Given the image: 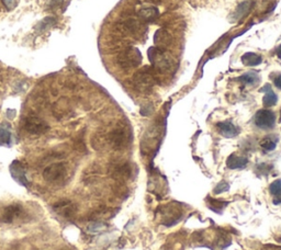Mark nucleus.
I'll use <instances>...</instances> for the list:
<instances>
[{
    "label": "nucleus",
    "mask_w": 281,
    "mask_h": 250,
    "mask_svg": "<svg viewBox=\"0 0 281 250\" xmlns=\"http://www.w3.org/2000/svg\"><path fill=\"white\" fill-rule=\"evenodd\" d=\"M163 224L166 226H173L181 220L182 211L180 207H175L173 204H169L163 209Z\"/></svg>",
    "instance_id": "9"
},
{
    "label": "nucleus",
    "mask_w": 281,
    "mask_h": 250,
    "mask_svg": "<svg viewBox=\"0 0 281 250\" xmlns=\"http://www.w3.org/2000/svg\"><path fill=\"white\" fill-rule=\"evenodd\" d=\"M229 189H230V185L227 184V182L222 181L216 188H214V194H221L223 193V192L229 191Z\"/></svg>",
    "instance_id": "25"
},
{
    "label": "nucleus",
    "mask_w": 281,
    "mask_h": 250,
    "mask_svg": "<svg viewBox=\"0 0 281 250\" xmlns=\"http://www.w3.org/2000/svg\"><path fill=\"white\" fill-rule=\"evenodd\" d=\"M239 80L245 84H251V86H255V84L259 82V76H258L256 73H247L243 76H240Z\"/></svg>",
    "instance_id": "21"
},
{
    "label": "nucleus",
    "mask_w": 281,
    "mask_h": 250,
    "mask_svg": "<svg viewBox=\"0 0 281 250\" xmlns=\"http://www.w3.org/2000/svg\"><path fill=\"white\" fill-rule=\"evenodd\" d=\"M22 214H23V208L20 204H10L4 208L0 221L6 223V224H11V223L18 220Z\"/></svg>",
    "instance_id": "10"
},
{
    "label": "nucleus",
    "mask_w": 281,
    "mask_h": 250,
    "mask_svg": "<svg viewBox=\"0 0 281 250\" xmlns=\"http://www.w3.org/2000/svg\"><path fill=\"white\" fill-rule=\"evenodd\" d=\"M143 60L142 53L136 47H127L121 51L117 56V64L122 69L137 68L141 65Z\"/></svg>",
    "instance_id": "1"
},
{
    "label": "nucleus",
    "mask_w": 281,
    "mask_h": 250,
    "mask_svg": "<svg viewBox=\"0 0 281 250\" xmlns=\"http://www.w3.org/2000/svg\"><path fill=\"white\" fill-rule=\"evenodd\" d=\"M137 16H139V18L142 21L151 22V21H155L156 19H158L159 11L157 8L153 7V6L144 7V8H141L140 10L137 11Z\"/></svg>",
    "instance_id": "13"
},
{
    "label": "nucleus",
    "mask_w": 281,
    "mask_h": 250,
    "mask_svg": "<svg viewBox=\"0 0 281 250\" xmlns=\"http://www.w3.org/2000/svg\"><path fill=\"white\" fill-rule=\"evenodd\" d=\"M254 6H255V2L251 1V0H246V1L240 2L238 6V8H236V10L234 11L233 20L238 21V20L243 19V18L246 17L248 13L252 11Z\"/></svg>",
    "instance_id": "15"
},
{
    "label": "nucleus",
    "mask_w": 281,
    "mask_h": 250,
    "mask_svg": "<svg viewBox=\"0 0 281 250\" xmlns=\"http://www.w3.org/2000/svg\"><path fill=\"white\" fill-rule=\"evenodd\" d=\"M278 143V137H275L274 135L265 137L264 140L260 142V147L266 151H271L276 148Z\"/></svg>",
    "instance_id": "20"
},
{
    "label": "nucleus",
    "mask_w": 281,
    "mask_h": 250,
    "mask_svg": "<svg viewBox=\"0 0 281 250\" xmlns=\"http://www.w3.org/2000/svg\"><path fill=\"white\" fill-rule=\"evenodd\" d=\"M269 192L273 194L274 198V204L278 205L281 204V180H276L269 186Z\"/></svg>",
    "instance_id": "19"
},
{
    "label": "nucleus",
    "mask_w": 281,
    "mask_h": 250,
    "mask_svg": "<svg viewBox=\"0 0 281 250\" xmlns=\"http://www.w3.org/2000/svg\"><path fill=\"white\" fill-rule=\"evenodd\" d=\"M147 56L151 61V65L157 70L167 71L172 67V60L164 50H160L158 47H151L147 52Z\"/></svg>",
    "instance_id": "4"
},
{
    "label": "nucleus",
    "mask_w": 281,
    "mask_h": 250,
    "mask_svg": "<svg viewBox=\"0 0 281 250\" xmlns=\"http://www.w3.org/2000/svg\"><path fill=\"white\" fill-rule=\"evenodd\" d=\"M255 124L261 129H271L276 124V115L273 111L262 109L257 111L255 115Z\"/></svg>",
    "instance_id": "7"
},
{
    "label": "nucleus",
    "mask_w": 281,
    "mask_h": 250,
    "mask_svg": "<svg viewBox=\"0 0 281 250\" xmlns=\"http://www.w3.org/2000/svg\"><path fill=\"white\" fill-rule=\"evenodd\" d=\"M62 3H63V0H50V1H48V7L55 9L57 7H60Z\"/></svg>",
    "instance_id": "26"
},
{
    "label": "nucleus",
    "mask_w": 281,
    "mask_h": 250,
    "mask_svg": "<svg viewBox=\"0 0 281 250\" xmlns=\"http://www.w3.org/2000/svg\"><path fill=\"white\" fill-rule=\"evenodd\" d=\"M23 128L31 135H42L50 129V125L39 117H26L23 120Z\"/></svg>",
    "instance_id": "6"
},
{
    "label": "nucleus",
    "mask_w": 281,
    "mask_h": 250,
    "mask_svg": "<svg viewBox=\"0 0 281 250\" xmlns=\"http://www.w3.org/2000/svg\"><path fill=\"white\" fill-rule=\"evenodd\" d=\"M248 159L244 156L232 154L226 160V166L230 169H242L247 166Z\"/></svg>",
    "instance_id": "16"
},
{
    "label": "nucleus",
    "mask_w": 281,
    "mask_h": 250,
    "mask_svg": "<svg viewBox=\"0 0 281 250\" xmlns=\"http://www.w3.org/2000/svg\"><path fill=\"white\" fill-rule=\"evenodd\" d=\"M260 91L265 92V96L262 98V104H264L265 106H274L278 101V97L276 93L271 90L270 84H266V86L261 89Z\"/></svg>",
    "instance_id": "17"
},
{
    "label": "nucleus",
    "mask_w": 281,
    "mask_h": 250,
    "mask_svg": "<svg viewBox=\"0 0 281 250\" xmlns=\"http://www.w3.org/2000/svg\"><path fill=\"white\" fill-rule=\"evenodd\" d=\"M108 141L113 149L121 150L129 145L131 142V134L126 127H117L114 128L108 135Z\"/></svg>",
    "instance_id": "5"
},
{
    "label": "nucleus",
    "mask_w": 281,
    "mask_h": 250,
    "mask_svg": "<svg viewBox=\"0 0 281 250\" xmlns=\"http://www.w3.org/2000/svg\"><path fill=\"white\" fill-rule=\"evenodd\" d=\"M10 136L7 128L0 127V145H10Z\"/></svg>",
    "instance_id": "23"
},
{
    "label": "nucleus",
    "mask_w": 281,
    "mask_h": 250,
    "mask_svg": "<svg viewBox=\"0 0 281 250\" xmlns=\"http://www.w3.org/2000/svg\"><path fill=\"white\" fill-rule=\"evenodd\" d=\"M208 201H209V203H210V208H212V207H214V205H216V208H214V211L217 212V213H220V212H218L217 208H220V211H221V208H225V205L227 204L226 202H222V201L213 200V199H211V196H208Z\"/></svg>",
    "instance_id": "24"
},
{
    "label": "nucleus",
    "mask_w": 281,
    "mask_h": 250,
    "mask_svg": "<svg viewBox=\"0 0 281 250\" xmlns=\"http://www.w3.org/2000/svg\"><path fill=\"white\" fill-rule=\"evenodd\" d=\"M60 250H70V249H67V248H64V249H60Z\"/></svg>",
    "instance_id": "31"
},
{
    "label": "nucleus",
    "mask_w": 281,
    "mask_h": 250,
    "mask_svg": "<svg viewBox=\"0 0 281 250\" xmlns=\"http://www.w3.org/2000/svg\"><path fill=\"white\" fill-rule=\"evenodd\" d=\"M111 175L118 180H127L132 175V167L129 163L114 164L111 166Z\"/></svg>",
    "instance_id": "11"
},
{
    "label": "nucleus",
    "mask_w": 281,
    "mask_h": 250,
    "mask_svg": "<svg viewBox=\"0 0 281 250\" xmlns=\"http://www.w3.org/2000/svg\"><path fill=\"white\" fill-rule=\"evenodd\" d=\"M56 22H57V20L55 19L54 17L44 18V19L38 24V30L40 31V32H43V31H45L48 28H51L52 25L56 24Z\"/></svg>",
    "instance_id": "22"
},
{
    "label": "nucleus",
    "mask_w": 281,
    "mask_h": 250,
    "mask_svg": "<svg viewBox=\"0 0 281 250\" xmlns=\"http://www.w3.org/2000/svg\"><path fill=\"white\" fill-rule=\"evenodd\" d=\"M216 127L218 129V133L221 134L222 136L232 138L238 135L239 129L238 126L232 123L231 121H225V122H218L216 124Z\"/></svg>",
    "instance_id": "12"
},
{
    "label": "nucleus",
    "mask_w": 281,
    "mask_h": 250,
    "mask_svg": "<svg viewBox=\"0 0 281 250\" xmlns=\"http://www.w3.org/2000/svg\"><path fill=\"white\" fill-rule=\"evenodd\" d=\"M2 2L8 9H13L17 4V0H2Z\"/></svg>",
    "instance_id": "27"
},
{
    "label": "nucleus",
    "mask_w": 281,
    "mask_h": 250,
    "mask_svg": "<svg viewBox=\"0 0 281 250\" xmlns=\"http://www.w3.org/2000/svg\"><path fill=\"white\" fill-rule=\"evenodd\" d=\"M275 86L281 90V75H279L278 77H276V79H275Z\"/></svg>",
    "instance_id": "28"
},
{
    "label": "nucleus",
    "mask_w": 281,
    "mask_h": 250,
    "mask_svg": "<svg viewBox=\"0 0 281 250\" xmlns=\"http://www.w3.org/2000/svg\"><path fill=\"white\" fill-rule=\"evenodd\" d=\"M133 86L141 92H150L155 84L154 74L149 68L136 71L132 78Z\"/></svg>",
    "instance_id": "3"
},
{
    "label": "nucleus",
    "mask_w": 281,
    "mask_h": 250,
    "mask_svg": "<svg viewBox=\"0 0 281 250\" xmlns=\"http://www.w3.org/2000/svg\"><path fill=\"white\" fill-rule=\"evenodd\" d=\"M277 56H278V59L281 60V44L278 46L277 48Z\"/></svg>",
    "instance_id": "29"
},
{
    "label": "nucleus",
    "mask_w": 281,
    "mask_h": 250,
    "mask_svg": "<svg viewBox=\"0 0 281 250\" xmlns=\"http://www.w3.org/2000/svg\"><path fill=\"white\" fill-rule=\"evenodd\" d=\"M42 176L48 184H62L67 176V167L64 163H54L44 169Z\"/></svg>",
    "instance_id": "2"
},
{
    "label": "nucleus",
    "mask_w": 281,
    "mask_h": 250,
    "mask_svg": "<svg viewBox=\"0 0 281 250\" xmlns=\"http://www.w3.org/2000/svg\"><path fill=\"white\" fill-rule=\"evenodd\" d=\"M172 42V37L166 30L160 29L154 35V43L156 47L160 48V50H165Z\"/></svg>",
    "instance_id": "14"
},
{
    "label": "nucleus",
    "mask_w": 281,
    "mask_h": 250,
    "mask_svg": "<svg viewBox=\"0 0 281 250\" xmlns=\"http://www.w3.org/2000/svg\"><path fill=\"white\" fill-rule=\"evenodd\" d=\"M240 61H242L243 64L245 66H248V67H255L261 64L262 59L260 55L256 54V53H245V54L240 57Z\"/></svg>",
    "instance_id": "18"
},
{
    "label": "nucleus",
    "mask_w": 281,
    "mask_h": 250,
    "mask_svg": "<svg viewBox=\"0 0 281 250\" xmlns=\"http://www.w3.org/2000/svg\"><path fill=\"white\" fill-rule=\"evenodd\" d=\"M53 209L59 214V215L63 216L65 218H71L75 216L76 212H77V207L76 204L68 199H63L55 202L52 205Z\"/></svg>",
    "instance_id": "8"
},
{
    "label": "nucleus",
    "mask_w": 281,
    "mask_h": 250,
    "mask_svg": "<svg viewBox=\"0 0 281 250\" xmlns=\"http://www.w3.org/2000/svg\"><path fill=\"white\" fill-rule=\"evenodd\" d=\"M279 122L281 123V110H280V119H279Z\"/></svg>",
    "instance_id": "30"
}]
</instances>
